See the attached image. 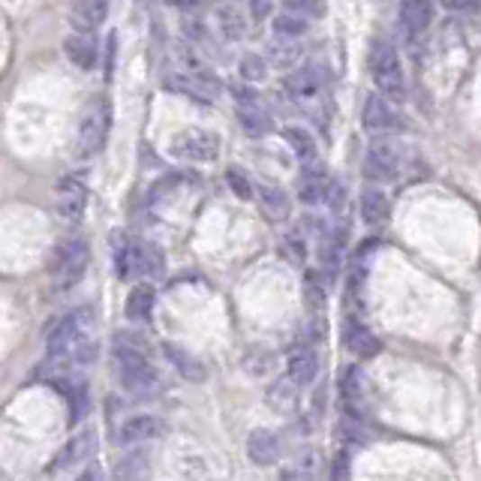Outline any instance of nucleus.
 Returning a JSON list of instances; mask_svg holds the SVG:
<instances>
[{
	"label": "nucleus",
	"instance_id": "obj_1",
	"mask_svg": "<svg viewBox=\"0 0 481 481\" xmlns=\"http://www.w3.org/2000/svg\"><path fill=\"white\" fill-rule=\"evenodd\" d=\"M49 358L64 368H85L96 358V316L87 307H78L58 319L46 340Z\"/></svg>",
	"mask_w": 481,
	"mask_h": 481
},
{
	"label": "nucleus",
	"instance_id": "obj_2",
	"mask_svg": "<svg viewBox=\"0 0 481 481\" xmlns=\"http://www.w3.org/2000/svg\"><path fill=\"white\" fill-rule=\"evenodd\" d=\"M112 358H114V373H118L121 386L132 397H154L159 391V373L150 364L148 343L139 334L121 331L114 337L112 346Z\"/></svg>",
	"mask_w": 481,
	"mask_h": 481
},
{
	"label": "nucleus",
	"instance_id": "obj_3",
	"mask_svg": "<svg viewBox=\"0 0 481 481\" xmlns=\"http://www.w3.org/2000/svg\"><path fill=\"white\" fill-rule=\"evenodd\" d=\"M368 69L370 78L377 85L379 96H386L388 103H404L406 100V73L404 60H400L397 49L388 40H373L368 51Z\"/></svg>",
	"mask_w": 481,
	"mask_h": 481
},
{
	"label": "nucleus",
	"instance_id": "obj_4",
	"mask_svg": "<svg viewBox=\"0 0 481 481\" xmlns=\"http://www.w3.org/2000/svg\"><path fill=\"white\" fill-rule=\"evenodd\" d=\"M87 265H91V247H87L85 238H64L51 253L49 262V277L51 286L58 292L73 289L78 280L85 277Z\"/></svg>",
	"mask_w": 481,
	"mask_h": 481
},
{
	"label": "nucleus",
	"instance_id": "obj_5",
	"mask_svg": "<svg viewBox=\"0 0 481 481\" xmlns=\"http://www.w3.org/2000/svg\"><path fill=\"white\" fill-rule=\"evenodd\" d=\"M112 132V103L109 96H94L91 103L85 105L82 121H78V139H76V150L78 157H96L105 148Z\"/></svg>",
	"mask_w": 481,
	"mask_h": 481
},
{
	"label": "nucleus",
	"instance_id": "obj_6",
	"mask_svg": "<svg viewBox=\"0 0 481 481\" xmlns=\"http://www.w3.org/2000/svg\"><path fill=\"white\" fill-rule=\"evenodd\" d=\"M114 271L121 280H139L159 271V253L141 238H121L114 247Z\"/></svg>",
	"mask_w": 481,
	"mask_h": 481
},
{
	"label": "nucleus",
	"instance_id": "obj_7",
	"mask_svg": "<svg viewBox=\"0 0 481 481\" xmlns=\"http://www.w3.org/2000/svg\"><path fill=\"white\" fill-rule=\"evenodd\" d=\"M168 154L181 163H211L220 154V136L202 127L181 130L168 141Z\"/></svg>",
	"mask_w": 481,
	"mask_h": 481
},
{
	"label": "nucleus",
	"instance_id": "obj_8",
	"mask_svg": "<svg viewBox=\"0 0 481 481\" xmlns=\"http://www.w3.org/2000/svg\"><path fill=\"white\" fill-rule=\"evenodd\" d=\"M166 91H175L190 100L211 103L220 94V78L211 76V69H177V73L166 76Z\"/></svg>",
	"mask_w": 481,
	"mask_h": 481
},
{
	"label": "nucleus",
	"instance_id": "obj_9",
	"mask_svg": "<svg viewBox=\"0 0 481 481\" xmlns=\"http://www.w3.org/2000/svg\"><path fill=\"white\" fill-rule=\"evenodd\" d=\"M364 175L377 184H388L400 175V148L388 139H377L364 154Z\"/></svg>",
	"mask_w": 481,
	"mask_h": 481
},
{
	"label": "nucleus",
	"instance_id": "obj_10",
	"mask_svg": "<svg viewBox=\"0 0 481 481\" xmlns=\"http://www.w3.org/2000/svg\"><path fill=\"white\" fill-rule=\"evenodd\" d=\"M235 100H238L240 130H244L247 136L259 139V136H265V132H271V114L262 105L259 94L250 91V87H235Z\"/></svg>",
	"mask_w": 481,
	"mask_h": 481
},
{
	"label": "nucleus",
	"instance_id": "obj_11",
	"mask_svg": "<svg viewBox=\"0 0 481 481\" xmlns=\"http://www.w3.org/2000/svg\"><path fill=\"white\" fill-rule=\"evenodd\" d=\"M361 127L373 132V136H386V132L400 130V114L386 96L368 94V100L361 105Z\"/></svg>",
	"mask_w": 481,
	"mask_h": 481
},
{
	"label": "nucleus",
	"instance_id": "obj_12",
	"mask_svg": "<svg viewBox=\"0 0 481 481\" xmlns=\"http://www.w3.org/2000/svg\"><path fill=\"white\" fill-rule=\"evenodd\" d=\"M87 208V184L85 177L78 175H67L64 181L58 184V211L64 220H82V213Z\"/></svg>",
	"mask_w": 481,
	"mask_h": 481
},
{
	"label": "nucleus",
	"instance_id": "obj_13",
	"mask_svg": "<svg viewBox=\"0 0 481 481\" xmlns=\"http://www.w3.org/2000/svg\"><path fill=\"white\" fill-rule=\"evenodd\" d=\"M94 454H96V433L85 427V431L73 433V440L60 449L58 460L51 463V472H60L67 467H76V463H85V460H91Z\"/></svg>",
	"mask_w": 481,
	"mask_h": 481
},
{
	"label": "nucleus",
	"instance_id": "obj_14",
	"mask_svg": "<svg viewBox=\"0 0 481 481\" xmlns=\"http://www.w3.org/2000/svg\"><path fill=\"white\" fill-rule=\"evenodd\" d=\"M280 436L268 431V427H256V431L247 436V454H250V460L256 467H274V463L280 460Z\"/></svg>",
	"mask_w": 481,
	"mask_h": 481
},
{
	"label": "nucleus",
	"instance_id": "obj_15",
	"mask_svg": "<svg viewBox=\"0 0 481 481\" xmlns=\"http://www.w3.org/2000/svg\"><path fill=\"white\" fill-rule=\"evenodd\" d=\"M343 346L349 349L355 358H373V355L379 352V337L370 331L368 325H361L358 319L349 316L343 322Z\"/></svg>",
	"mask_w": 481,
	"mask_h": 481
},
{
	"label": "nucleus",
	"instance_id": "obj_16",
	"mask_svg": "<svg viewBox=\"0 0 481 481\" xmlns=\"http://www.w3.org/2000/svg\"><path fill=\"white\" fill-rule=\"evenodd\" d=\"M163 431H166L163 418H157V415H132V418H127V422L121 424L118 442H123V445L150 442V440H157V436H163Z\"/></svg>",
	"mask_w": 481,
	"mask_h": 481
},
{
	"label": "nucleus",
	"instance_id": "obj_17",
	"mask_svg": "<svg viewBox=\"0 0 481 481\" xmlns=\"http://www.w3.org/2000/svg\"><path fill=\"white\" fill-rule=\"evenodd\" d=\"M433 22V4L427 0H406L400 6V28H404L406 40H422Z\"/></svg>",
	"mask_w": 481,
	"mask_h": 481
},
{
	"label": "nucleus",
	"instance_id": "obj_18",
	"mask_svg": "<svg viewBox=\"0 0 481 481\" xmlns=\"http://www.w3.org/2000/svg\"><path fill=\"white\" fill-rule=\"evenodd\" d=\"M331 175L322 166H304V172L298 175V199L304 204H319L328 199L331 190Z\"/></svg>",
	"mask_w": 481,
	"mask_h": 481
},
{
	"label": "nucleus",
	"instance_id": "obj_19",
	"mask_svg": "<svg viewBox=\"0 0 481 481\" xmlns=\"http://www.w3.org/2000/svg\"><path fill=\"white\" fill-rule=\"evenodd\" d=\"M286 94H289V100L298 103V105L316 103L319 96H322V82H319L316 69L304 67V69H295V73H289L286 76Z\"/></svg>",
	"mask_w": 481,
	"mask_h": 481
},
{
	"label": "nucleus",
	"instance_id": "obj_20",
	"mask_svg": "<svg viewBox=\"0 0 481 481\" xmlns=\"http://www.w3.org/2000/svg\"><path fill=\"white\" fill-rule=\"evenodd\" d=\"M105 15H109V4H103V0H82V4H76L73 10H69V24L76 28V33L91 37V33L105 22Z\"/></svg>",
	"mask_w": 481,
	"mask_h": 481
},
{
	"label": "nucleus",
	"instance_id": "obj_21",
	"mask_svg": "<svg viewBox=\"0 0 481 481\" xmlns=\"http://www.w3.org/2000/svg\"><path fill=\"white\" fill-rule=\"evenodd\" d=\"M286 370H289V379L295 382L298 388L310 386L319 373V358H316L313 346H295V349L289 352Z\"/></svg>",
	"mask_w": 481,
	"mask_h": 481
},
{
	"label": "nucleus",
	"instance_id": "obj_22",
	"mask_svg": "<svg viewBox=\"0 0 481 481\" xmlns=\"http://www.w3.org/2000/svg\"><path fill=\"white\" fill-rule=\"evenodd\" d=\"M358 211H361L364 226L377 229V226H382V222L388 220V213H391V202H388V195L379 190V186H368V190L361 193Z\"/></svg>",
	"mask_w": 481,
	"mask_h": 481
},
{
	"label": "nucleus",
	"instance_id": "obj_23",
	"mask_svg": "<svg viewBox=\"0 0 481 481\" xmlns=\"http://www.w3.org/2000/svg\"><path fill=\"white\" fill-rule=\"evenodd\" d=\"M55 388L67 397V404H69V424H76L78 418L85 415V409H87V386H85V379H78V377H58L55 379Z\"/></svg>",
	"mask_w": 481,
	"mask_h": 481
},
{
	"label": "nucleus",
	"instance_id": "obj_24",
	"mask_svg": "<svg viewBox=\"0 0 481 481\" xmlns=\"http://www.w3.org/2000/svg\"><path fill=\"white\" fill-rule=\"evenodd\" d=\"M265 400L277 415H292L298 409V386L289 377L271 382V388L265 391Z\"/></svg>",
	"mask_w": 481,
	"mask_h": 481
},
{
	"label": "nucleus",
	"instance_id": "obj_25",
	"mask_svg": "<svg viewBox=\"0 0 481 481\" xmlns=\"http://www.w3.org/2000/svg\"><path fill=\"white\" fill-rule=\"evenodd\" d=\"M154 304H157L154 283H139L127 295V319H132V322H145V319H150V313H154Z\"/></svg>",
	"mask_w": 481,
	"mask_h": 481
},
{
	"label": "nucleus",
	"instance_id": "obj_26",
	"mask_svg": "<svg viewBox=\"0 0 481 481\" xmlns=\"http://www.w3.org/2000/svg\"><path fill=\"white\" fill-rule=\"evenodd\" d=\"M340 395H343L346 409H349V415H358L361 409H364V397H368V379H364V370L361 368H349V370H346Z\"/></svg>",
	"mask_w": 481,
	"mask_h": 481
},
{
	"label": "nucleus",
	"instance_id": "obj_27",
	"mask_svg": "<svg viewBox=\"0 0 481 481\" xmlns=\"http://www.w3.org/2000/svg\"><path fill=\"white\" fill-rule=\"evenodd\" d=\"M259 202H262V211L268 220H286L289 217V193L283 190L277 184H262L259 186Z\"/></svg>",
	"mask_w": 481,
	"mask_h": 481
},
{
	"label": "nucleus",
	"instance_id": "obj_28",
	"mask_svg": "<svg viewBox=\"0 0 481 481\" xmlns=\"http://www.w3.org/2000/svg\"><path fill=\"white\" fill-rule=\"evenodd\" d=\"M64 51H67V58L73 60L76 67H82V69H94L96 67V58H100V49H96V42L91 37H82V33H76V37H67Z\"/></svg>",
	"mask_w": 481,
	"mask_h": 481
},
{
	"label": "nucleus",
	"instance_id": "obj_29",
	"mask_svg": "<svg viewBox=\"0 0 481 481\" xmlns=\"http://www.w3.org/2000/svg\"><path fill=\"white\" fill-rule=\"evenodd\" d=\"M217 28H220L222 37L231 40V42L244 40V33H247V15H244V10H240V6H231V4L217 6Z\"/></svg>",
	"mask_w": 481,
	"mask_h": 481
},
{
	"label": "nucleus",
	"instance_id": "obj_30",
	"mask_svg": "<svg viewBox=\"0 0 481 481\" xmlns=\"http://www.w3.org/2000/svg\"><path fill=\"white\" fill-rule=\"evenodd\" d=\"M148 472H150L148 451H130L114 467V481H145Z\"/></svg>",
	"mask_w": 481,
	"mask_h": 481
},
{
	"label": "nucleus",
	"instance_id": "obj_31",
	"mask_svg": "<svg viewBox=\"0 0 481 481\" xmlns=\"http://www.w3.org/2000/svg\"><path fill=\"white\" fill-rule=\"evenodd\" d=\"M283 139L289 141L292 154H295L301 163L313 166V159H316V139L310 136L304 127H286V130H283Z\"/></svg>",
	"mask_w": 481,
	"mask_h": 481
},
{
	"label": "nucleus",
	"instance_id": "obj_32",
	"mask_svg": "<svg viewBox=\"0 0 481 481\" xmlns=\"http://www.w3.org/2000/svg\"><path fill=\"white\" fill-rule=\"evenodd\" d=\"M166 355H168V361H172L175 368L181 370V377H184V379H193V382L204 379V368L193 358L190 352L177 349V346H166Z\"/></svg>",
	"mask_w": 481,
	"mask_h": 481
},
{
	"label": "nucleus",
	"instance_id": "obj_33",
	"mask_svg": "<svg viewBox=\"0 0 481 481\" xmlns=\"http://www.w3.org/2000/svg\"><path fill=\"white\" fill-rule=\"evenodd\" d=\"M274 33L277 37H286V40H295V37H304L307 33V19L304 15H295V13H280L277 19H274Z\"/></svg>",
	"mask_w": 481,
	"mask_h": 481
},
{
	"label": "nucleus",
	"instance_id": "obj_34",
	"mask_svg": "<svg viewBox=\"0 0 481 481\" xmlns=\"http://www.w3.org/2000/svg\"><path fill=\"white\" fill-rule=\"evenodd\" d=\"M238 69H240V78H244V82H262L265 73H268V64H265L262 55H256V51H247V55L240 58Z\"/></svg>",
	"mask_w": 481,
	"mask_h": 481
},
{
	"label": "nucleus",
	"instance_id": "obj_35",
	"mask_svg": "<svg viewBox=\"0 0 481 481\" xmlns=\"http://www.w3.org/2000/svg\"><path fill=\"white\" fill-rule=\"evenodd\" d=\"M226 181H229L231 193H235L238 199H253V195H256V186H253V181H250V177H247L244 172H240L238 166H229Z\"/></svg>",
	"mask_w": 481,
	"mask_h": 481
},
{
	"label": "nucleus",
	"instance_id": "obj_36",
	"mask_svg": "<svg viewBox=\"0 0 481 481\" xmlns=\"http://www.w3.org/2000/svg\"><path fill=\"white\" fill-rule=\"evenodd\" d=\"M283 481H313V469H310L307 460H295L283 472Z\"/></svg>",
	"mask_w": 481,
	"mask_h": 481
},
{
	"label": "nucleus",
	"instance_id": "obj_37",
	"mask_svg": "<svg viewBox=\"0 0 481 481\" xmlns=\"http://www.w3.org/2000/svg\"><path fill=\"white\" fill-rule=\"evenodd\" d=\"M328 204H331V208L337 211L340 208V204L346 202V186H340V184H331V190H328V199H325Z\"/></svg>",
	"mask_w": 481,
	"mask_h": 481
},
{
	"label": "nucleus",
	"instance_id": "obj_38",
	"mask_svg": "<svg viewBox=\"0 0 481 481\" xmlns=\"http://www.w3.org/2000/svg\"><path fill=\"white\" fill-rule=\"evenodd\" d=\"M76 481H105V478H103V469L100 467H87Z\"/></svg>",
	"mask_w": 481,
	"mask_h": 481
},
{
	"label": "nucleus",
	"instance_id": "obj_39",
	"mask_svg": "<svg viewBox=\"0 0 481 481\" xmlns=\"http://www.w3.org/2000/svg\"><path fill=\"white\" fill-rule=\"evenodd\" d=\"M449 10H463V13H472V10H478V4H458V0H449Z\"/></svg>",
	"mask_w": 481,
	"mask_h": 481
},
{
	"label": "nucleus",
	"instance_id": "obj_40",
	"mask_svg": "<svg viewBox=\"0 0 481 481\" xmlns=\"http://www.w3.org/2000/svg\"><path fill=\"white\" fill-rule=\"evenodd\" d=\"M268 10H271V6H265V4H253V13H256V15H265Z\"/></svg>",
	"mask_w": 481,
	"mask_h": 481
}]
</instances>
